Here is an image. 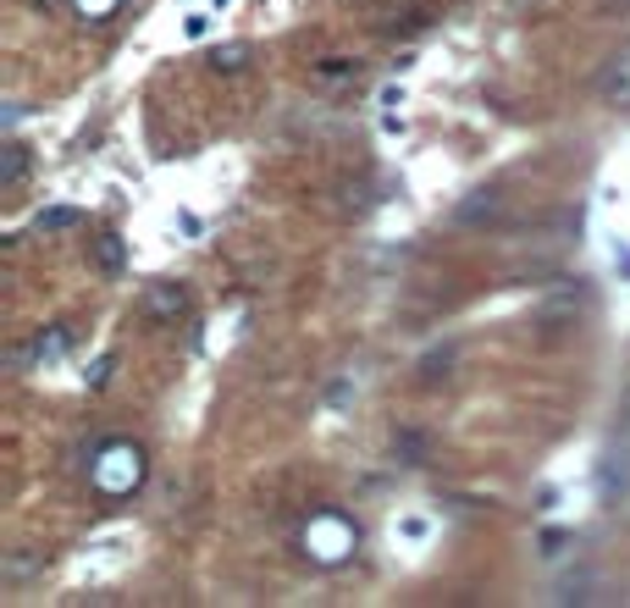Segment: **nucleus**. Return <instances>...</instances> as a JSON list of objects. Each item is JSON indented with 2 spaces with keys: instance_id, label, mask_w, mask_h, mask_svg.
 <instances>
[{
  "instance_id": "f257e3e1",
  "label": "nucleus",
  "mask_w": 630,
  "mask_h": 608,
  "mask_svg": "<svg viewBox=\"0 0 630 608\" xmlns=\"http://www.w3.org/2000/svg\"><path fill=\"white\" fill-rule=\"evenodd\" d=\"M139 475H145V454L128 449V443H111L100 454V464H95V487L100 492H128V487H139Z\"/></svg>"
},
{
  "instance_id": "20e7f679",
  "label": "nucleus",
  "mask_w": 630,
  "mask_h": 608,
  "mask_svg": "<svg viewBox=\"0 0 630 608\" xmlns=\"http://www.w3.org/2000/svg\"><path fill=\"white\" fill-rule=\"evenodd\" d=\"M67 343H72V337H67V326H50V332H39V337H33V349H28V354H33V360H56V354H67Z\"/></svg>"
},
{
  "instance_id": "0eeeda50",
  "label": "nucleus",
  "mask_w": 630,
  "mask_h": 608,
  "mask_svg": "<svg viewBox=\"0 0 630 608\" xmlns=\"http://www.w3.org/2000/svg\"><path fill=\"white\" fill-rule=\"evenodd\" d=\"M238 61H249V45H227V50H216V67H238Z\"/></svg>"
},
{
  "instance_id": "f03ea898",
  "label": "nucleus",
  "mask_w": 630,
  "mask_h": 608,
  "mask_svg": "<svg viewBox=\"0 0 630 608\" xmlns=\"http://www.w3.org/2000/svg\"><path fill=\"white\" fill-rule=\"evenodd\" d=\"M311 548L321 565H337L343 553H354V531H348V520L343 514H315L311 520Z\"/></svg>"
},
{
  "instance_id": "423d86ee",
  "label": "nucleus",
  "mask_w": 630,
  "mask_h": 608,
  "mask_svg": "<svg viewBox=\"0 0 630 608\" xmlns=\"http://www.w3.org/2000/svg\"><path fill=\"white\" fill-rule=\"evenodd\" d=\"M100 266L106 272H122V238H100Z\"/></svg>"
},
{
  "instance_id": "39448f33",
  "label": "nucleus",
  "mask_w": 630,
  "mask_h": 608,
  "mask_svg": "<svg viewBox=\"0 0 630 608\" xmlns=\"http://www.w3.org/2000/svg\"><path fill=\"white\" fill-rule=\"evenodd\" d=\"M22 171H28V150H22V145H11V150H6V171H0V177H6V183H17Z\"/></svg>"
},
{
  "instance_id": "1a4fd4ad",
  "label": "nucleus",
  "mask_w": 630,
  "mask_h": 608,
  "mask_svg": "<svg viewBox=\"0 0 630 608\" xmlns=\"http://www.w3.org/2000/svg\"><path fill=\"white\" fill-rule=\"evenodd\" d=\"M398 454H404V459H421V438H398Z\"/></svg>"
},
{
  "instance_id": "6e6552de",
  "label": "nucleus",
  "mask_w": 630,
  "mask_h": 608,
  "mask_svg": "<svg viewBox=\"0 0 630 608\" xmlns=\"http://www.w3.org/2000/svg\"><path fill=\"white\" fill-rule=\"evenodd\" d=\"M72 222H78V210H45V216H39V227H50V233H56V227H72Z\"/></svg>"
},
{
  "instance_id": "7ed1b4c3",
  "label": "nucleus",
  "mask_w": 630,
  "mask_h": 608,
  "mask_svg": "<svg viewBox=\"0 0 630 608\" xmlns=\"http://www.w3.org/2000/svg\"><path fill=\"white\" fill-rule=\"evenodd\" d=\"M183 310H188V294H183L177 283H156V288L145 294V315H150V321H177Z\"/></svg>"
}]
</instances>
